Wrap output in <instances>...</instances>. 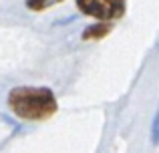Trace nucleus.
<instances>
[{
  "label": "nucleus",
  "mask_w": 159,
  "mask_h": 153,
  "mask_svg": "<svg viewBox=\"0 0 159 153\" xmlns=\"http://www.w3.org/2000/svg\"><path fill=\"white\" fill-rule=\"evenodd\" d=\"M8 107L24 121H44L57 113L58 103L47 87H16L8 93Z\"/></svg>",
  "instance_id": "f257e3e1"
},
{
  "label": "nucleus",
  "mask_w": 159,
  "mask_h": 153,
  "mask_svg": "<svg viewBox=\"0 0 159 153\" xmlns=\"http://www.w3.org/2000/svg\"><path fill=\"white\" fill-rule=\"evenodd\" d=\"M77 8L83 14L101 22H113L125 14L127 0H77Z\"/></svg>",
  "instance_id": "f03ea898"
},
{
  "label": "nucleus",
  "mask_w": 159,
  "mask_h": 153,
  "mask_svg": "<svg viewBox=\"0 0 159 153\" xmlns=\"http://www.w3.org/2000/svg\"><path fill=\"white\" fill-rule=\"evenodd\" d=\"M109 32H111V22H101V20H99L97 24H93V26L87 28L85 34H83V38H85V40L101 38V36H107Z\"/></svg>",
  "instance_id": "7ed1b4c3"
},
{
  "label": "nucleus",
  "mask_w": 159,
  "mask_h": 153,
  "mask_svg": "<svg viewBox=\"0 0 159 153\" xmlns=\"http://www.w3.org/2000/svg\"><path fill=\"white\" fill-rule=\"evenodd\" d=\"M58 2H62V0H26V8H30L34 12H40V10H47V8H51Z\"/></svg>",
  "instance_id": "20e7f679"
}]
</instances>
